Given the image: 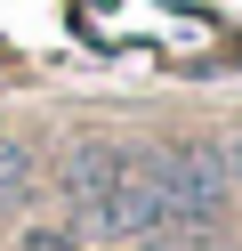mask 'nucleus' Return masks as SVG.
<instances>
[{"label": "nucleus", "instance_id": "1", "mask_svg": "<svg viewBox=\"0 0 242 251\" xmlns=\"http://www.w3.org/2000/svg\"><path fill=\"white\" fill-rule=\"evenodd\" d=\"M137 162H145V178H154L170 227H210V219L226 211V195H234V178H226V146H202V138L137 146Z\"/></svg>", "mask_w": 242, "mask_h": 251}, {"label": "nucleus", "instance_id": "2", "mask_svg": "<svg viewBox=\"0 0 242 251\" xmlns=\"http://www.w3.org/2000/svg\"><path fill=\"white\" fill-rule=\"evenodd\" d=\"M57 186H65V202H73V219H81L89 235L129 243V146H113V138H81V146L65 154Z\"/></svg>", "mask_w": 242, "mask_h": 251}, {"label": "nucleus", "instance_id": "3", "mask_svg": "<svg viewBox=\"0 0 242 251\" xmlns=\"http://www.w3.org/2000/svg\"><path fill=\"white\" fill-rule=\"evenodd\" d=\"M32 186H41V162H32L24 138H0V211H24Z\"/></svg>", "mask_w": 242, "mask_h": 251}, {"label": "nucleus", "instance_id": "4", "mask_svg": "<svg viewBox=\"0 0 242 251\" xmlns=\"http://www.w3.org/2000/svg\"><path fill=\"white\" fill-rule=\"evenodd\" d=\"M24 251H81V243H73V235H57V227H32Z\"/></svg>", "mask_w": 242, "mask_h": 251}, {"label": "nucleus", "instance_id": "5", "mask_svg": "<svg viewBox=\"0 0 242 251\" xmlns=\"http://www.w3.org/2000/svg\"><path fill=\"white\" fill-rule=\"evenodd\" d=\"M226 178L242 186V138H234V146H226Z\"/></svg>", "mask_w": 242, "mask_h": 251}]
</instances>
